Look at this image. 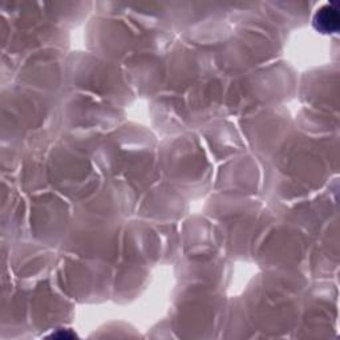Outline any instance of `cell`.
Instances as JSON below:
<instances>
[{
  "mask_svg": "<svg viewBox=\"0 0 340 340\" xmlns=\"http://www.w3.org/2000/svg\"><path fill=\"white\" fill-rule=\"evenodd\" d=\"M314 26L323 34H333L339 30V11L337 4H325L315 14Z\"/></svg>",
  "mask_w": 340,
  "mask_h": 340,
  "instance_id": "obj_1",
  "label": "cell"
},
{
  "mask_svg": "<svg viewBox=\"0 0 340 340\" xmlns=\"http://www.w3.org/2000/svg\"><path fill=\"white\" fill-rule=\"evenodd\" d=\"M52 337H64V339H71V337H76L75 333L69 332H60V333H53Z\"/></svg>",
  "mask_w": 340,
  "mask_h": 340,
  "instance_id": "obj_2",
  "label": "cell"
}]
</instances>
